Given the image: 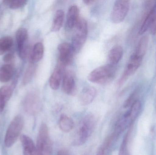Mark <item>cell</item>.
I'll return each instance as SVG.
<instances>
[{"label": "cell", "instance_id": "23", "mask_svg": "<svg viewBox=\"0 0 156 155\" xmlns=\"http://www.w3.org/2000/svg\"><path fill=\"white\" fill-rule=\"evenodd\" d=\"M65 13L62 10H58L57 11L54 20L52 23V32H57L59 31L63 26L64 23Z\"/></svg>", "mask_w": 156, "mask_h": 155}, {"label": "cell", "instance_id": "25", "mask_svg": "<svg viewBox=\"0 0 156 155\" xmlns=\"http://www.w3.org/2000/svg\"><path fill=\"white\" fill-rule=\"evenodd\" d=\"M5 5L12 9H18L24 7L27 4L26 0H5L3 2Z\"/></svg>", "mask_w": 156, "mask_h": 155}, {"label": "cell", "instance_id": "12", "mask_svg": "<svg viewBox=\"0 0 156 155\" xmlns=\"http://www.w3.org/2000/svg\"><path fill=\"white\" fill-rule=\"evenodd\" d=\"M62 89L64 93L69 95H73L76 91V81L71 71L65 72L62 82Z\"/></svg>", "mask_w": 156, "mask_h": 155}, {"label": "cell", "instance_id": "24", "mask_svg": "<svg viewBox=\"0 0 156 155\" xmlns=\"http://www.w3.org/2000/svg\"><path fill=\"white\" fill-rule=\"evenodd\" d=\"M13 43L12 38L10 36H5L0 38V55L4 54L9 51Z\"/></svg>", "mask_w": 156, "mask_h": 155}, {"label": "cell", "instance_id": "27", "mask_svg": "<svg viewBox=\"0 0 156 155\" xmlns=\"http://www.w3.org/2000/svg\"><path fill=\"white\" fill-rule=\"evenodd\" d=\"M138 94V90L136 89L135 90L126 100L123 104V107L124 108H127L129 106H131L136 100V97Z\"/></svg>", "mask_w": 156, "mask_h": 155}, {"label": "cell", "instance_id": "32", "mask_svg": "<svg viewBox=\"0 0 156 155\" xmlns=\"http://www.w3.org/2000/svg\"><path fill=\"white\" fill-rule=\"evenodd\" d=\"M57 155H70L69 152L66 149H61L58 152Z\"/></svg>", "mask_w": 156, "mask_h": 155}, {"label": "cell", "instance_id": "8", "mask_svg": "<svg viewBox=\"0 0 156 155\" xmlns=\"http://www.w3.org/2000/svg\"><path fill=\"white\" fill-rule=\"evenodd\" d=\"M23 107L25 112L30 115H35L38 114L42 107L39 95L36 93L28 94L24 100Z\"/></svg>", "mask_w": 156, "mask_h": 155}, {"label": "cell", "instance_id": "10", "mask_svg": "<svg viewBox=\"0 0 156 155\" xmlns=\"http://www.w3.org/2000/svg\"><path fill=\"white\" fill-rule=\"evenodd\" d=\"M58 51L59 62L66 66L72 62L75 52L70 44L62 43L58 45Z\"/></svg>", "mask_w": 156, "mask_h": 155}, {"label": "cell", "instance_id": "18", "mask_svg": "<svg viewBox=\"0 0 156 155\" xmlns=\"http://www.w3.org/2000/svg\"><path fill=\"white\" fill-rule=\"evenodd\" d=\"M123 55V50L120 45H115L110 50L108 53V60L110 64L117 65L122 59Z\"/></svg>", "mask_w": 156, "mask_h": 155}, {"label": "cell", "instance_id": "17", "mask_svg": "<svg viewBox=\"0 0 156 155\" xmlns=\"http://www.w3.org/2000/svg\"><path fill=\"white\" fill-rule=\"evenodd\" d=\"M155 2L152 5L150 10L148 11L144 19V21L140 26L138 34L140 35L144 34L147 31L150 29V26L153 22V18H154V14L155 9Z\"/></svg>", "mask_w": 156, "mask_h": 155}, {"label": "cell", "instance_id": "13", "mask_svg": "<svg viewBox=\"0 0 156 155\" xmlns=\"http://www.w3.org/2000/svg\"><path fill=\"white\" fill-rule=\"evenodd\" d=\"M141 108V103L136 101L131 106V108L127 111L122 117L120 118L122 122L127 126H130L136 118L140 112Z\"/></svg>", "mask_w": 156, "mask_h": 155}, {"label": "cell", "instance_id": "1", "mask_svg": "<svg viewBox=\"0 0 156 155\" xmlns=\"http://www.w3.org/2000/svg\"><path fill=\"white\" fill-rule=\"evenodd\" d=\"M96 123V118L92 114L84 116L79 123L72 145L79 147L85 143L94 132Z\"/></svg>", "mask_w": 156, "mask_h": 155}, {"label": "cell", "instance_id": "19", "mask_svg": "<svg viewBox=\"0 0 156 155\" xmlns=\"http://www.w3.org/2000/svg\"><path fill=\"white\" fill-rule=\"evenodd\" d=\"M13 91V89L11 86H7L0 88V113L4 110L6 103L12 95Z\"/></svg>", "mask_w": 156, "mask_h": 155}, {"label": "cell", "instance_id": "7", "mask_svg": "<svg viewBox=\"0 0 156 155\" xmlns=\"http://www.w3.org/2000/svg\"><path fill=\"white\" fill-rule=\"evenodd\" d=\"M130 6V1H115L111 14V19L112 22L118 24L122 22L128 14Z\"/></svg>", "mask_w": 156, "mask_h": 155}, {"label": "cell", "instance_id": "30", "mask_svg": "<svg viewBox=\"0 0 156 155\" xmlns=\"http://www.w3.org/2000/svg\"><path fill=\"white\" fill-rule=\"evenodd\" d=\"M14 55L12 53H9L5 55L3 57L4 62L6 63H9L12 62V60L13 59Z\"/></svg>", "mask_w": 156, "mask_h": 155}, {"label": "cell", "instance_id": "14", "mask_svg": "<svg viewBox=\"0 0 156 155\" xmlns=\"http://www.w3.org/2000/svg\"><path fill=\"white\" fill-rule=\"evenodd\" d=\"M20 139L24 155H37L36 146L29 136L22 135L20 136Z\"/></svg>", "mask_w": 156, "mask_h": 155}, {"label": "cell", "instance_id": "29", "mask_svg": "<svg viewBox=\"0 0 156 155\" xmlns=\"http://www.w3.org/2000/svg\"><path fill=\"white\" fill-rule=\"evenodd\" d=\"M150 33L152 35H156V1L155 2V9L154 14V18H153V22L149 29Z\"/></svg>", "mask_w": 156, "mask_h": 155}, {"label": "cell", "instance_id": "22", "mask_svg": "<svg viewBox=\"0 0 156 155\" xmlns=\"http://www.w3.org/2000/svg\"><path fill=\"white\" fill-rule=\"evenodd\" d=\"M44 46L41 42L36 43L33 47L31 54L30 61L31 62L35 64L41 61L44 55Z\"/></svg>", "mask_w": 156, "mask_h": 155}, {"label": "cell", "instance_id": "16", "mask_svg": "<svg viewBox=\"0 0 156 155\" xmlns=\"http://www.w3.org/2000/svg\"><path fill=\"white\" fill-rule=\"evenodd\" d=\"M79 19V8L77 5H72L69 9L67 15V26L69 29L75 28Z\"/></svg>", "mask_w": 156, "mask_h": 155}, {"label": "cell", "instance_id": "15", "mask_svg": "<svg viewBox=\"0 0 156 155\" xmlns=\"http://www.w3.org/2000/svg\"><path fill=\"white\" fill-rule=\"evenodd\" d=\"M96 90L93 86L84 87L80 95V102L83 106H86L92 103L96 96Z\"/></svg>", "mask_w": 156, "mask_h": 155}, {"label": "cell", "instance_id": "3", "mask_svg": "<svg viewBox=\"0 0 156 155\" xmlns=\"http://www.w3.org/2000/svg\"><path fill=\"white\" fill-rule=\"evenodd\" d=\"M24 126L23 116L17 115L12 120L7 128L5 136L4 143L8 148L12 147L20 136Z\"/></svg>", "mask_w": 156, "mask_h": 155}, {"label": "cell", "instance_id": "11", "mask_svg": "<svg viewBox=\"0 0 156 155\" xmlns=\"http://www.w3.org/2000/svg\"><path fill=\"white\" fill-rule=\"evenodd\" d=\"M65 67L66 66L60 62H58L49 80V86L53 90H57L59 88L65 72Z\"/></svg>", "mask_w": 156, "mask_h": 155}, {"label": "cell", "instance_id": "9", "mask_svg": "<svg viewBox=\"0 0 156 155\" xmlns=\"http://www.w3.org/2000/svg\"><path fill=\"white\" fill-rule=\"evenodd\" d=\"M16 39L19 57L24 60L27 55L28 32L27 29L24 28H19L16 33Z\"/></svg>", "mask_w": 156, "mask_h": 155}, {"label": "cell", "instance_id": "31", "mask_svg": "<svg viewBox=\"0 0 156 155\" xmlns=\"http://www.w3.org/2000/svg\"><path fill=\"white\" fill-rule=\"evenodd\" d=\"M107 151V149L101 145L99 148V150L97 151L96 155H105Z\"/></svg>", "mask_w": 156, "mask_h": 155}, {"label": "cell", "instance_id": "34", "mask_svg": "<svg viewBox=\"0 0 156 155\" xmlns=\"http://www.w3.org/2000/svg\"><path fill=\"white\" fill-rule=\"evenodd\" d=\"M83 155H88V154L87 153H85L83 154Z\"/></svg>", "mask_w": 156, "mask_h": 155}, {"label": "cell", "instance_id": "20", "mask_svg": "<svg viewBox=\"0 0 156 155\" xmlns=\"http://www.w3.org/2000/svg\"><path fill=\"white\" fill-rule=\"evenodd\" d=\"M14 67L12 64H6L0 67V82L3 83L9 82L13 76Z\"/></svg>", "mask_w": 156, "mask_h": 155}, {"label": "cell", "instance_id": "26", "mask_svg": "<svg viewBox=\"0 0 156 155\" xmlns=\"http://www.w3.org/2000/svg\"><path fill=\"white\" fill-rule=\"evenodd\" d=\"M35 64L31 62L30 65L28 66V68L27 69L25 73L23 79V84H27L29 83V82L33 78L36 70V66Z\"/></svg>", "mask_w": 156, "mask_h": 155}, {"label": "cell", "instance_id": "6", "mask_svg": "<svg viewBox=\"0 0 156 155\" xmlns=\"http://www.w3.org/2000/svg\"><path fill=\"white\" fill-rule=\"evenodd\" d=\"M145 55L135 50L131 55L125 69L118 82L120 86L122 85L131 76L133 75L142 64Z\"/></svg>", "mask_w": 156, "mask_h": 155}, {"label": "cell", "instance_id": "4", "mask_svg": "<svg viewBox=\"0 0 156 155\" xmlns=\"http://www.w3.org/2000/svg\"><path fill=\"white\" fill-rule=\"evenodd\" d=\"M37 155H52L53 145L49 136L48 127L44 123L40 126L36 144Z\"/></svg>", "mask_w": 156, "mask_h": 155}, {"label": "cell", "instance_id": "28", "mask_svg": "<svg viewBox=\"0 0 156 155\" xmlns=\"http://www.w3.org/2000/svg\"><path fill=\"white\" fill-rule=\"evenodd\" d=\"M129 133H127L124 137L121 144L119 151V155H129L128 154V149H127V143H128Z\"/></svg>", "mask_w": 156, "mask_h": 155}, {"label": "cell", "instance_id": "2", "mask_svg": "<svg viewBox=\"0 0 156 155\" xmlns=\"http://www.w3.org/2000/svg\"><path fill=\"white\" fill-rule=\"evenodd\" d=\"M116 72V66L109 64L97 67L92 71L88 76L91 83L104 84L113 80Z\"/></svg>", "mask_w": 156, "mask_h": 155}, {"label": "cell", "instance_id": "33", "mask_svg": "<svg viewBox=\"0 0 156 155\" xmlns=\"http://www.w3.org/2000/svg\"><path fill=\"white\" fill-rule=\"evenodd\" d=\"M95 1H92V0H86V1H83V2L85 4L87 5H90L92 4Z\"/></svg>", "mask_w": 156, "mask_h": 155}, {"label": "cell", "instance_id": "5", "mask_svg": "<svg viewBox=\"0 0 156 155\" xmlns=\"http://www.w3.org/2000/svg\"><path fill=\"white\" fill-rule=\"evenodd\" d=\"M75 28L71 45L74 52L78 53L83 47L87 39L88 25L86 20L83 18H80Z\"/></svg>", "mask_w": 156, "mask_h": 155}, {"label": "cell", "instance_id": "21", "mask_svg": "<svg viewBox=\"0 0 156 155\" xmlns=\"http://www.w3.org/2000/svg\"><path fill=\"white\" fill-rule=\"evenodd\" d=\"M75 124L72 118L66 115L61 114L58 121V126L62 132L67 133L74 128Z\"/></svg>", "mask_w": 156, "mask_h": 155}]
</instances>
